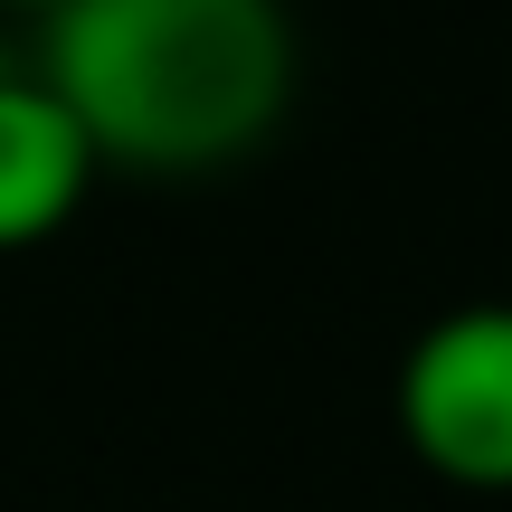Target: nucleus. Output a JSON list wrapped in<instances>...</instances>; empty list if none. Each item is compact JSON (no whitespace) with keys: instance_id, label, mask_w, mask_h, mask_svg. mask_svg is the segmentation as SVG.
I'll list each match as a JSON object with an SVG mask.
<instances>
[{"instance_id":"f03ea898","label":"nucleus","mask_w":512,"mask_h":512,"mask_svg":"<svg viewBox=\"0 0 512 512\" xmlns=\"http://www.w3.org/2000/svg\"><path fill=\"white\" fill-rule=\"evenodd\" d=\"M399 437L456 494H512V304H456L408 342Z\"/></svg>"},{"instance_id":"f257e3e1","label":"nucleus","mask_w":512,"mask_h":512,"mask_svg":"<svg viewBox=\"0 0 512 512\" xmlns=\"http://www.w3.org/2000/svg\"><path fill=\"white\" fill-rule=\"evenodd\" d=\"M285 0H57L38 10V86L76 114L95 171L200 181L228 171L294 105Z\"/></svg>"},{"instance_id":"7ed1b4c3","label":"nucleus","mask_w":512,"mask_h":512,"mask_svg":"<svg viewBox=\"0 0 512 512\" xmlns=\"http://www.w3.org/2000/svg\"><path fill=\"white\" fill-rule=\"evenodd\" d=\"M86 190H95V152L76 114L38 86V67L0 76V256L48 247L86 209Z\"/></svg>"},{"instance_id":"20e7f679","label":"nucleus","mask_w":512,"mask_h":512,"mask_svg":"<svg viewBox=\"0 0 512 512\" xmlns=\"http://www.w3.org/2000/svg\"><path fill=\"white\" fill-rule=\"evenodd\" d=\"M0 10H29V19H38V10H57V0H0Z\"/></svg>"}]
</instances>
